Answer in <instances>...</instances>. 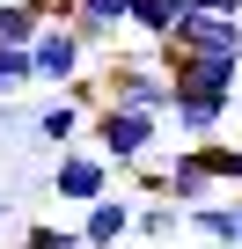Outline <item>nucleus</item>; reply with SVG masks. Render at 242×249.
<instances>
[{
    "label": "nucleus",
    "instance_id": "obj_1",
    "mask_svg": "<svg viewBox=\"0 0 242 249\" xmlns=\"http://www.w3.org/2000/svg\"><path fill=\"white\" fill-rule=\"evenodd\" d=\"M81 132L95 140V161H103V169H140V161L154 154V132H162V124H154V117H140V110H117V103H95Z\"/></svg>",
    "mask_w": 242,
    "mask_h": 249
},
{
    "label": "nucleus",
    "instance_id": "obj_2",
    "mask_svg": "<svg viewBox=\"0 0 242 249\" xmlns=\"http://www.w3.org/2000/svg\"><path fill=\"white\" fill-rule=\"evenodd\" d=\"M154 66L169 73L176 95H213V103H235V81H242V59H205V52H176V44H154Z\"/></svg>",
    "mask_w": 242,
    "mask_h": 249
},
{
    "label": "nucleus",
    "instance_id": "obj_3",
    "mask_svg": "<svg viewBox=\"0 0 242 249\" xmlns=\"http://www.w3.org/2000/svg\"><path fill=\"white\" fill-rule=\"evenodd\" d=\"M169 73L154 66V59H125V66H110L103 73V103H117V110H140V117H169Z\"/></svg>",
    "mask_w": 242,
    "mask_h": 249
},
{
    "label": "nucleus",
    "instance_id": "obj_4",
    "mask_svg": "<svg viewBox=\"0 0 242 249\" xmlns=\"http://www.w3.org/2000/svg\"><path fill=\"white\" fill-rule=\"evenodd\" d=\"M30 81H52L59 95L81 81V37H74L66 22H44V30H37V44H30Z\"/></svg>",
    "mask_w": 242,
    "mask_h": 249
},
{
    "label": "nucleus",
    "instance_id": "obj_5",
    "mask_svg": "<svg viewBox=\"0 0 242 249\" xmlns=\"http://www.w3.org/2000/svg\"><path fill=\"white\" fill-rule=\"evenodd\" d=\"M169 44H176V52H205V59H242V22H227V15H191V8H184V22H176Z\"/></svg>",
    "mask_w": 242,
    "mask_h": 249
},
{
    "label": "nucleus",
    "instance_id": "obj_6",
    "mask_svg": "<svg viewBox=\"0 0 242 249\" xmlns=\"http://www.w3.org/2000/svg\"><path fill=\"white\" fill-rule=\"evenodd\" d=\"M52 191H59V198H74V205H95V198H110V169H103L88 147H66V154H59V169H52Z\"/></svg>",
    "mask_w": 242,
    "mask_h": 249
},
{
    "label": "nucleus",
    "instance_id": "obj_7",
    "mask_svg": "<svg viewBox=\"0 0 242 249\" xmlns=\"http://www.w3.org/2000/svg\"><path fill=\"white\" fill-rule=\"evenodd\" d=\"M81 249H117L132 234V198H95V205H81Z\"/></svg>",
    "mask_w": 242,
    "mask_h": 249
},
{
    "label": "nucleus",
    "instance_id": "obj_8",
    "mask_svg": "<svg viewBox=\"0 0 242 249\" xmlns=\"http://www.w3.org/2000/svg\"><path fill=\"white\" fill-rule=\"evenodd\" d=\"M227 110H235V103H213V95H169V117H176V132H184L191 147H205V140L220 132Z\"/></svg>",
    "mask_w": 242,
    "mask_h": 249
},
{
    "label": "nucleus",
    "instance_id": "obj_9",
    "mask_svg": "<svg viewBox=\"0 0 242 249\" xmlns=\"http://www.w3.org/2000/svg\"><path fill=\"white\" fill-rule=\"evenodd\" d=\"M66 30L81 37V52H88V44H103V37H117V30H125V0H74Z\"/></svg>",
    "mask_w": 242,
    "mask_h": 249
},
{
    "label": "nucleus",
    "instance_id": "obj_10",
    "mask_svg": "<svg viewBox=\"0 0 242 249\" xmlns=\"http://www.w3.org/2000/svg\"><path fill=\"white\" fill-rule=\"evenodd\" d=\"M176 22H184V0H125V30H140L154 44H169Z\"/></svg>",
    "mask_w": 242,
    "mask_h": 249
},
{
    "label": "nucleus",
    "instance_id": "obj_11",
    "mask_svg": "<svg viewBox=\"0 0 242 249\" xmlns=\"http://www.w3.org/2000/svg\"><path fill=\"white\" fill-rule=\"evenodd\" d=\"M44 30V15L30 8V0H0V52H30Z\"/></svg>",
    "mask_w": 242,
    "mask_h": 249
},
{
    "label": "nucleus",
    "instance_id": "obj_12",
    "mask_svg": "<svg viewBox=\"0 0 242 249\" xmlns=\"http://www.w3.org/2000/svg\"><path fill=\"white\" fill-rule=\"evenodd\" d=\"M30 124H37V140H52V147H59V154H66V147H74V140H81V124H88V117H81V110H74V103H66V95H59V103H44V110H37V117H30Z\"/></svg>",
    "mask_w": 242,
    "mask_h": 249
},
{
    "label": "nucleus",
    "instance_id": "obj_13",
    "mask_svg": "<svg viewBox=\"0 0 242 249\" xmlns=\"http://www.w3.org/2000/svg\"><path fill=\"white\" fill-rule=\"evenodd\" d=\"M184 227V213L176 205H132V234H147V242H169Z\"/></svg>",
    "mask_w": 242,
    "mask_h": 249
},
{
    "label": "nucleus",
    "instance_id": "obj_14",
    "mask_svg": "<svg viewBox=\"0 0 242 249\" xmlns=\"http://www.w3.org/2000/svg\"><path fill=\"white\" fill-rule=\"evenodd\" d=\"M184 227H198V234H213L220 249H235V213H227V205H198V213H184Z\"/></svg>",
    "mask_w": 242,
    "mask_h": 249
},
{
    "label": "nucleus",
    "instance_id": "obj_15",
    "mask_svg": "<svg viewBox=\"0 0 242 249\" xmlns=\"http://www.w3.org/2000/svg\"><path fill=\"white\" fill-rule=\"evenodd\" d=\"M22 249H81V234H74V227H52V220H37V227L22 234Z\"/></svg>",
    "mask_w": 242,
    "mask_h": 249
},
{
    "label": "nucleus",
    "instance_id": "obj_16",
    "mask_svg": "<svg viewBox=\"0 0 242 249\" xmlns=\"http://www.w3.org/2000/svg\"><path fill=\"white\" fill-rule=\"evenodd\" d=\"M30 88V52H0V95H22Z\"/></svg>",
    "mask_w": 242,
    "mask_h": 249
},
{
    "label": "nucleus",
    "instance_id": "obj_17",
    "mask_svg": "<svg viewBox=\"0 0 242 249\" xmlns=\"http://www.w3.org/2000/svg\"><path fill=\"white\" fill-rule=\"evenodd\" d=\"M227 213H235V249H242V191L227 198Z\"/></svg>",
    "mask_w": 242,
    "mask_h": 249
},
{
    "label": "nucleus",
    "instance_id": "obj_18",
    "mask_svg": "<svg viewBox=\"0 0 242 249\" xmlns=\"http://www.w3.org/2000/svg\"><path fill=\"white\" fill-rule=\"evenodd\" d=\"M0 227H8V198H0Z\"/></svg>",
    "mask_w": 242,
    "mask_h": 249
}]
</instances>
